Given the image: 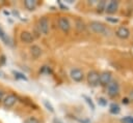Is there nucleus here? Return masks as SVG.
<instances>
[{"label": "nucleus", "mask_w": 133, "mask_h": 123, "mask_svg": "<svg viewBox=\"0 0 133 123\" xmlns=\"http://www.w3.org/2000/svg\"><path fill=\"white\" fill-rule=\"evenodd\" d=\"M70 75L71 78L75 81V82H81L84 78V74H83V71L80 70L79 68H73L70 72Z\"/></svg>", "instance_id": "obj_7"}, {"label": "nucleus", "mask_w": 133, "mask_h": 123, "mask_svg": "<svg viewBox=\"0 0 133 123\" xmlns=\"http://www.w3.org/2000/svg\"><path fill=\"white\" fill-rule=\"evenodd\" d=\"M107 93L110 97H115L119 94V86L115 81H111L107 85Z\"/></svg>", "instance_id": "obj_2"}, {"label": "nucleus", "mask_w": 133, "mask_h": 123, "mask_svg": "<svg viewBox=\"0 0 133 123\" xmlns=\"http://www.w3.org/2000/svg\"><path fill=\"white\" fill-rule=\"evenodd\" d=\"M89 27H90V29H91L95 33H98V34H106V33H107V28H106V26H105L103 23H101V22L92 21V22H90Z\"/></svg>", "instance_id": "obj_1"}, {"label": "nucleus", "mask_w": 133, "mask_h": 123, "mask_svg": "<svg viewBox=\"0 0 133 123\" xmlns=\"http://www.w3.org/2000/svg\"><path fill=\"white\" fill-rule=\"evenodd\" d=\"M24 123H41L39 120L34 116H29L24 120Z\"/></svg>", "instance_id": "obj_16"}, {"label": "nucleus", "mask_w": 133, "mask_h": 123, "mask_svg": "<svg viewBox=\"0 0 133 123\" xmlns=\"http://www.w3.org/2000/svg\"><path fill=\"white\" fill-rule=\"evenodd\" d=\"M20 39L25 43H31V42H33L34 37L32 35V33H30L28 31H23L20 34Z\"/></svg>", "instance_id": "obj_10"}, {"label": "nucleus", "mask_w": 133, "mask_h": 123, "mask_svg": "<svg viewBox=\"0 0 133 123\" xmlns=\"http://www.w3.org/2000/svg\"><path fill=\"white\" fill-rule=\"evenodd\" d=\"M38 29L43 34H47L49 32V21L46 17H43L38 21Z\"/></svg>", "instance_id": "obj_5"}, {"label": "nucleus", "mask_w": 133, "mask_h": 123, "mask_svg": "<svg viewBox=\"0 0 133 123\" xmlns=\"http://www.w3.org/2000/svg\"><path fill=\"white\" fill-rule=\"evenodd\" d=\"M98 103L102 106H105V105H107V100L104 97H99L98 98Z\"/></svg>", "instance_id": "obj_22"}, {"label": "nucleus", "mask_w": 133, "mask_h": 123, "mask_svg": "<svg viewBox=\"0 0 133 123\" xmlns=\"http://www.w3.org/2000/svg\"><path fill=\"white\" fill-rule=\"evenodd\" d=\"M17 102V96L14 94H8L3 98V104L5 107H11Z\"/></svg>", "instance_id": "obj_9"}, {"label": "nucleus", "mask_w": 133, "mask_h": 123, "mask_svg": "<svg viewBox=\"0 0 133 123\" xmlns=\"http://www.w3.org/2000/svg\"><path fill=\"white\" fill-rule=\"evenodd\" d=\"M0 38H1V39H2L6 44H11V43H10V42H11V41H10V39L8 38V36L5 34V32H4L1 28H0Z\"/></svg>", "instance_id": "obj_15"}, {"label": "nucleus", "mask_w": 133, "mask_h": 123, "mask_svg": "<svg viewBox=\"0 0 133 123\" xmlns=\"http://www.w3.org/2000/svg\"><path fill=\"white\" fill-rule=\"evenodd\" d=\"M2 98H3V91L0 89V101L2 100Z\"/></svg>", "instance_id": "obj_25"}, {"label": "nucleus", "mask_w": 133, "mask_h": 123, "mask_svg": "<svg viewBox=\"0 0 133 123\" xmlns=\"http://www.w3.org/2000/svg\"><path fill=\"white\" fill-rule=\"evenodd\" d=\"M58 27L63 32H69L71 29V23H70L69 19L65 17H60L58 20Z\"/></svg>", "instance_id": "obj_4"}, {"label": "nucleus", "mask_w": 133, "mask_h": 123, "mask_svg": "<svg viewBox=\"0 0 133 123\" xmlns=\"http://www.w3.org/2000/svg\"><path fill=\"white\" fill-rule=\"evenodd\" d=\"M99 72L96 71V70H90L88 73H87V83L89 86L91 87H96L99 85Z\"/></svg>", "instance_id": "obj_3"}, {"label": "nucleus", "mask_w": 133, "mask_h": 123, "mask_svg": "<svg viewBox=\"0 0 133 123\" xmlns=\"http://www.w3.org/2000/svg\"><path fill=\"white\" fill-rule=\"evenodd\" d=\"M30 55L32 56V58L37 59V58L42 55V49H41L38 45L33 44V45L30 48Z\"/></svg>", "instance_id": "obj_12"}, {"label": "nucleus", "mask_w": 133, "mask_h": 123, "mask_svg": "<svg viewBox=\"0 0 133 123\" xmlns=\"http://www.w3.org/2000/svg\"><path fill=\"white\" fill-rule=\"evenodd\" d=\"M24 5L28 10H34L36 7V1L35 0H25L24 1Z\"/></svg>", "instance_id": "obj_13"}, {"label": "nucleus", "mask_w": 133, "mask_h": 123, "mask_svg": "<svg viewBox=\"0 0 133 123\" xmlns=\"http://www.w3.org/2000/svg\"><path fill=\"white\" fill-rule=\"evenodd\" d=\"M111 82V73L109 71H104L99 76V85L107 86Z\"/></svg>", "instance_id": "obj_6"}, {"label": "nucleus", "mask_w": 133, "mask_h": 123, "mask_svg": "<svg viewBox=\"0 0 133 123\" xmlns=\"http://www.w3.org/2000/svg\"><path fill=\"white\" fill-rule=\"evenodd\" d=\"M115 34H116L117 37H119L122 39H126V38H128L130 36V30L125 26H121V27L117 28Z\"/></svg>", "instance_id": "obj_8"}, {"label": "nucleus", "mask_w": 133, "mask_h": 123, "mask_svg": "<svg viewBox=\"0 0 133 123\" xmlns=\"http://www.w3.org/2000/svg\"><path fill=\"white\" fill-rule=\"evenodd\" d=\"M109 112L111 114H113V115H117L121 112V107H119V105L117 103H111L110 107H109Z\"/></svg>", "instance_id": "obj_14"}, {"label": "nucleus", "mask_w": 133, "mask_h": 123, "mask_svg": "<svg viewBox=\"0 0 133 123\" xmlns=\"http://www.w3.org/2000/svg\"><path fill=\"white\" fill-rule=\"evenodd\" d=\"M14 74H15V76L16 78H18V79H21V80H27V78L23 74V73H21V72H19V71H14Z\"/></svg>", "instance_id": "obj_21"}, {"label": "nucleus", "mask_w": 133, "mask_h": 123, "mask_svg": "<svg viewBox=\"0 0 133 123\" xmlns=\"http://www.w3.org/2000/svg\"><path fill=\"white\" fill-rule=\"evenodd\" d=\"M83 98H84V99H85V101L88 103V105L90 106V109H91V110H95V104H94V102H92L91 98H90V97H88V96H86V95H83Z\"/></svg>", "instance_id": "obj_17"}, {"label": "nucleus", "mask_w": 133, "mask_h": 123, "mask_svg": "<svg viewBox=\"0 0 133 123\" xmlns=\"http://www.w3.org/2000/svg\"><path fill=\"white\" fill-rule=\"evenodd\" d=\"M44 104H45V106H46V109H47L48 111H50V112H52V113L54 112V109H53L52 104H51L48 100H46V99H45V100H44Z\"/></svg>", "instance_id": "obj_18"}, {"label": "nucleus", "mask_w": 133, "mask_h": 123, "mask_svg": "<svg viewBox=\"0 0 133 123\" xmlns=\"http://www.w3.org/2000/svg\"><path fill=\"white\" fill-rule=\"evenodd\" d=\"M121 121H122L123 123H133V117H131V116H126V117L122 118Z\"/></svg>", "instance_id": "obj_19"}, {"label": "nucleus", "mask_w": 133, "mask_h": 123, "mask_svg": "<svg viewBox=\"0 0 133 123\" xmlns=\"http://www.w3.org/2000/svg\"><path fill=\"white\" fill-rule=\"evenodd\" d=\"M106 20L108 22H110V23H113V24H115V23L118 22V19H115V18H112V17H107Z\"/></svg>", "instance_id": "obj_23"}, {"label": "nucleus", "mask_w": 133, "mask_h": 123, "mask_svg": "<svg viewBox=\"0 0 133 123\" xmlns=\"http://www.w3.org/2000/svg\"><path fill=\"white\" fill-rule=\"evenodd\" d=\"M105 6H106V4H105L104 1L99 2V4H98V12H102L103 10H105Z\"/></svg>", "instance_id": "obj_20"}, {"label": "nucleus", "mask_w": 133, "mask_h": 123, "mask_svg": "<svg viewBox=\"0 0 133 123\" xmlns=\"http://www.w3.org/2000/svg\"><path fill=\"white\" fill-rule=\"evenodd\" d=\"M130 99L133 100V91H131V93H130Z\"/></svg>", "instance_id": "obj_26"}, {"label": "nucleus", "mask_w": 133, "mask_h": 123, "mask_svg": "<svg viewBox=\"0 0 133 123\" xmlns=\"http://www.w3.org/2000/svg\"><path fill=\"white\" fill-rule=\"evenodd\" d=\"M118 8V2L115 0H111L106 6H105V11L108 13H114Z\"/></svg>", "instance_id": "obj_11"}, {"label": "nucleus", "mask_w": 133, "mask_h": 123, "mask_svg": "<svg viewBox=\"0 0 133 123\" xmlns=\"http://www.w3.org/2000/svg\"><path fill=\"white\" fill-rule=\"evenodd\" d=\"M123 103H125V104L129 103V98H124V99H123Z\"/></svg>", "instance_id": "obj_24"}]
</instances>
